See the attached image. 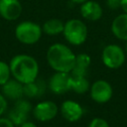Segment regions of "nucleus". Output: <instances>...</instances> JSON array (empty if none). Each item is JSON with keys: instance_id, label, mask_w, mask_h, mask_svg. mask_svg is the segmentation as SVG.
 Listing matches in <instances>:
<instances>
[{"instance_id": "obj_1", "label": "nucleus", "mask_w": 127, "mask_h": 127, "mask_svg": "<svg viewBox=\"0 0 127 127\" xmlns=\"http://www.w3.org/2000/svg\"><path fill=\"white\" fill-rule=\"evenodd\" d=\"M9 65L13 78L23 84L32 82L38 78L40 70L39 64L36 59L30 55L20 54L14 56L11 59Z\"/></svg>"}, {"instance_id": "obj_2", "label": "nucleus", "mask_w": 127, "mask_h": 127, "mask_svg": "<svg viewBox=\"0 0 127 127\" xmlns=\"http://www.w3.org/2000/svg\"><path fill=\"white\" fill-rule=\"evenodd\" d=\"M47 62L55 71L71 72L75 64V54L72 50L62 43H55L47 50Z\"/></svg>"}, {"instance_id": "obj_3", "label": "nucleus", "mask_w": 127, "mask_h": 127, "mask_svg": "<svg viewBox=\"0 0 127 127\" xmlns=\"http://www.w3.org/2000/svg\"><path fill=\"white\" fill-rule=\"evenodd\" d=\"M63 35L69 45L81 46L87 40L88 29L82 20L73 18L64 22Z\"/></svg>"}, {"instance_id": "obj_4", "label": "nucleus", "mask_w": 127, "mask_h": 127, "mask_svg": "<svg viewBox=\"0 0 127 127\" xmlns=\"http://www.w3.org/2000/svg\"><path fill=\"white\" fill-rule=\"evenodd\" d=\"M43 35L42 27L32 21H23L15 28L16 39L24 45H34L40 41Z\"/></svg>"}, {"instance_id": "obj_5", "label": "nucleus", "mask_w": 127, "mask_h": 127, "mask_svg": "<svg viewBox=\"0 0 127 127\" xmlns=\"http://www.w3.org/2000/svg\"><path fill=\"white\" fill-rule=\"evenodd\" d=\"M126 60V54L123 48L117 44L106 45L101 53L103 64L110 69H116L123 65Z\"/></svg>"}, {"instance_id": "obj_6", "label": "nucleus", "mask_w": 127, "mask_h": 127, "mask_svg": "<svg viewBox=\"0 0 127 127\" xmlns=\"http://www.w3.org/2000/svg\"><path fill=\"white\" fill-rule=\"evenodd\" d=\"M89 94L94 102L104 104L111 99L113 95V88L107 80L97 79L90 85Z\"/></svg>"}, {"instance_id": "obj_7", "label": "nucleus", "mask_w": 127, "mask_h": 127, "mask_svg": "<svg viewBox=\"0 0 127 127\" xmlns=\"http://www.w3.org/2000/svg\"><path fill=\"white\" fill-rule=\"evenodd\" d=\"M48 87L57 95L66 93L71 88V74L69 72L55 71L49 79Z\"/></svg>"}, {"instance_id": "obj_8", "label": "nucleus", "mask_w": 127, "mask_h": 127, "mask_svg": "<svg viewBox=\"0 0 127 127\" xmlns=\"http://www.w3.org/2000/svg\"><path fill=\"white\" fill-rule=\"evenodd\" d=\"M60 112L59 106L52 100H44L37 103L33 109V116L40 122H48L53 120Z\"/></svg>"}, {"instance_id": "obj_9", "label": "nucleus", "mask_w": 127, "mask_h": 127, "mask_svg": "<svg viewBox=\"0 0 127 127\" xmlns=\"http://www.w3.org/2000/svg\"><path fill=\"white\" fill-rule=\"evenodd\" d=\"M60 113L64 119L73 123L81 119L83 115V108L77 101L66 99L62 102L60 106Z\"/></svg>"}, {"instance_id": "obj_10", "label": "nucleus", "mask_w": 127, "mask_h": 127, "mask_svg": "<svg viewBox=\"0 0 127 127\" xmlns=\"http://www.w3.org/2000/svg\"><path fill=\"white\" fill-rule=\"evenodd\" d=\"M79 12L84 20L90 22H96L103 16V9L99 2L93 0H87L80 4Z\"/></svg>"}, {"instance_id": "obj_11", "label": "nucleus", "mask_w": 127, "mask_h": 127, "mask_svg": "<svg viewBox=\"0 0 127 127\" xmlns=\"http://www.w3.org/2000/svg\"><path fill=\"white\" fill-rule=\"evenodd\" d=\"M22 5L19 0H0V16L7 20H17L22 14Z\"/></svg>"}, {"instance_id": "obj_12", "label": "nucleus", "mask_w": 127, "mask_h": 127, "mask_svg": "<svg viewBox=\"0 0 127 127\" xmlns=\"http://www.w3.org/2000/svg\"><path fill=\"white\" fill-rule=\"evenodd\" d=\"M24 84L17 79H9L6 83L1 85V93L10 100H18L24 95Z\"/></svg>"}, {"instance_id": "obj_13", "label": "nucleus", "mask_w": 127, "mask_h": 127, "mask_svg": "<svg viewBox=\"0 0 127 127\" xmlns=\"http://www.w3.org/2000/svg\"><path fill=\"white\" fill-rule=\"evenodd\" d=\"M111 32L118 40L127 41V14L121 13L117 15L111 23Z\"/></svg>"}, {"instance_id": "obj_14", "label": "nucleus", "mask_w": 127, "mask_h": 127, "mask_svg": "<svg viewBox=\"0 0 127 127\" xmlns=\"http://www.w3.org/2000/svg\"><path fill=\"white\" fill-rule=\"evenodd\" d=\"M90 64H91V58L88 54L80 53L78 55H75V64L70 73L72 75L86 76Z\"/></svg>"}, {"instance_id": "obj_15", "label": "nucleus", "mask_w": 127, "mask_h": 127, "mask_svg": "<svg viewBox=\"0 0 127 127\" xmlns=\"http://www.w3.org/2000/svg\"><path fill=\"white\" fill-rule=\"evenodd\" d=\"M24 95L28 98H35L42 96L46 90V83L43 80L36 79L32 82L24 84Z\"/></svg>"}, {"instance_id": "obj_16", "label": "nucleus", "mask_w": 127, "mask_h": 127, "mask_svg": "<svg viewBox=\"0 0 127 127\" xmlns=\"http://www.w3.org/2000/svg\"><path fill=\"white\" fill-rule=\"evenodd\" d=\"M64 23L58 18H52L47 20L43 26V33H45L46 35L49 36H57L60 34H63L64 31Z\"/></svg>"}, {"instance_id": "obj_17", "label": "nucleus", "mask_w": 127, "mask_h": 127, "mask_svg": "<svg viewBox=\"0 0 127 127\" xmlns=\"http://www.w3.org/2000/svg\"><path fill=\"white\" fill-rule=\"evenodd\" d=\"M71 74V73H70ZM90 84L86 76L84 75H72L71 74V88L73 92L77 94H84L89 91Z\"/></svg>"}, {"instance_id": "obj_18", "label": "nucleus", "mask_w": 127, "mask_h": 127, "mask_svg": "<svg viewBox=\"0 0 127 127\" xmlns=\"http://www.w3.org/2000/svg\"><path fill=\"white\" fill-rule=\"evenodd\" d=\"M28 117H29V113L17 107L16 105H14L13 108L8 113V118L15 124V126H20L22 123L28 120Z\"/></svg>"}, {"instance_id": "obj_19", "label": "nucleus", "mask_w": 127, "mask_h": 127, "mask_svg": "<svg viewBox=\"0 0 127 127\" xmlns=\"http://www.w3.org/2000/svg\"><path fill=\"white\" fill-rule=\"evenodd\" d=\"M11 78V70L9 64L0 61V86Z\"/></svg>"}, {"instance_id": "obj_20", "label": "nucleus", "mask_w": 127, "mask_h": 127, "mask_svg": "<svg viewBox=\"0 0 127 127\" xmlns=\"http://www.w3.org/2000/svg\"><path fill=\"white\" fill-rule=\"evenodd\" d=\"M87 127H110L108 122L101 118V117H95L93 119H91V121L88 123Z\"/></svg>"}, {"instance_id": "obj_21", "label": "nucleus", "mask_w": 127, "mask_h": 127, "mask_svg": "<svg viewBox=\"0 0 127 127\" xmlns=\"http://www.w3.org/2000/svg\"><path fill=\"white\" fill-rule=\"evenodd\" d=\"M106 6L111 10H117L121 8L120 0H106Z\"/></svg>"}, {"instance_id": "obj_22", "label": "nucleus", "mask_w": 127, "mask_h": 127, "mask_svg": "<svg viewBox=\"0 0 127 127\" xmlns=\"http://www.w3.org/2000/svg\"><path fill=\"white\" fill-rule=\"evenodd\" d=\"M7 106H8L7 98L2 93H0V116H2L4 112L7 110Z\"/></svg>"}, {"instance_id": "obj_23", "label": "nucleus", "mask_w": 127, "mask_h": 127, "mask_svg": "<svg viewBox=\"0 0 127 127\" xmlns=\"http://www.w3.org/2000/svg\"><path fill=\"white\" fill-rule=\"evenodd\" d=\"M0 127H15V124L8 117L0 116Z\"/></svg>"}, {"instance_id": "obj_24", "label": "nucleus", "mask_w": 127, "mask_h": 127, "mask_svg": "<svg viewBox=\"0 0 127 127\" xmlns=\"http://www.w3.org/2000/svg\"><path fill=\"white\" fill-rule=\"evenodd\" d=\"M19 127H38L34 122H32V121H29V120H27V121H25L24 123H22Z\"/></svg>"}, {"instance_id": "obj_25", "label": "nucleus", "mask_w": 127, "mask_h": 127, "mask_svg": "<svg viewBox=\"0 0 127 127\" xmlns=\"http://www.w3.org/2000/svg\"><path fill=\"white\" fill-rule=\"evenodd\" d=\"M121 2V9L124 13L127 14V0H120Z\"/></svg>"}, {"instance_id": "obj_26", "label": "nucleus", "mask_w": 127, "mask_h": 127, "mask_svg": "<svg viewBox=\"0 0 127 127\" xmlns=\"http://www.w3.org/2000/svg\"><path fill=\"white\" fill-rule=\"evenodd\" d=\"M70 1L73 2V3H75V4H82L83 2H85L87 0H70Z\"/></svg>"}, {"instance_id": "obj_27", "label": "nucleus", "mask_w": 127, "mask_h": 127, "mask_svg": "<svg viewBox=\"0 0 127 127\" xmlns=\"http://www.w3.org/2000/svg\"><path fill=\"white\" fill-rule=\"evenodd\" d=\"M124 51H125V54L127 56V41L125 42V46H124Z\"/></svg>"}]
</instances>
